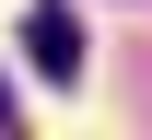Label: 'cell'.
Returning <instances> with one entry per match:
<instances>
[{
  "mask_svg": "<svg viewBox=\"0 0 152 140\" xmlns=\"http://www.w3.org/2000/svg\"><path fill=\"white\" fill-rule=\"evenodd\" d=\"M23 59H35L47 82L82 70V23H70V0H35V12H23Z\"/></svg>",
  "mask_w": 152,
  "mask_h": 140,
  "instance_id": "cell-1",
  "label": "cell"
},
{
  "mask_svg": "<svg viewBox=\"0 0 152 140\" xmlns=\"http://www.w3.org/2000/svg\"><path fill=\"white\" fill-rule=\"evenodd\" d=\"M0 128H12V94H0Z\"/></svg>",
  "mask_w": 152,
  "mask_h": 140,
  "instance_id": "cell-2",
  "label": "cell"
}]
</instances>
